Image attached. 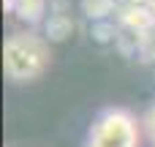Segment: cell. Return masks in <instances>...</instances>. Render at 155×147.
Listing matches in <instances>:
<instances>
[{
    "label": "cell",
    "instance_id": "6da1fadb",
    "mask_svg": "<svg viewBox=\"0 0 155 147\" xmlns=\"http://www.w3.org/2000/svg\"><path fill=\"white\" fill-rule=\"evenodd\" d=\"M52 63L49 41L33 30H16L3 41V74L16 82H35Z\"/></svg>",
    "mask_w": 155,
    "mask_h": 147
},
{
    "label": "cell",
    "instance_id": "3957f363",
    "mask_svg": "<svg viewBox=\"0 0 155 147\" xmlns=\"http://www.w3.org/2000/svg\"><path fill=\"white\" fill-rule=\"evenodd\" d=\"M144 128H147V134H150V139H153V145H155V104L144 115Z\"/></svg>",
    "mask_w": 155,
    "mask_h": 147
},
{
    "label": "cell",
    "instance_id": "7a4b0ae2",
    "mask_svg": "<svg viewBox=\"0 0 155 147\" xmlns=\"http://www.w3.org/2000/svg\"><path fill=\"white\" fill-rule=\"evenodd\" d=\"M142 145V125L134 112L123 106L104 109L90 131H87V147H139Z\"/></svg>",
    "mask_w": 155,
    "mask_h": 147
}]
</instances>
